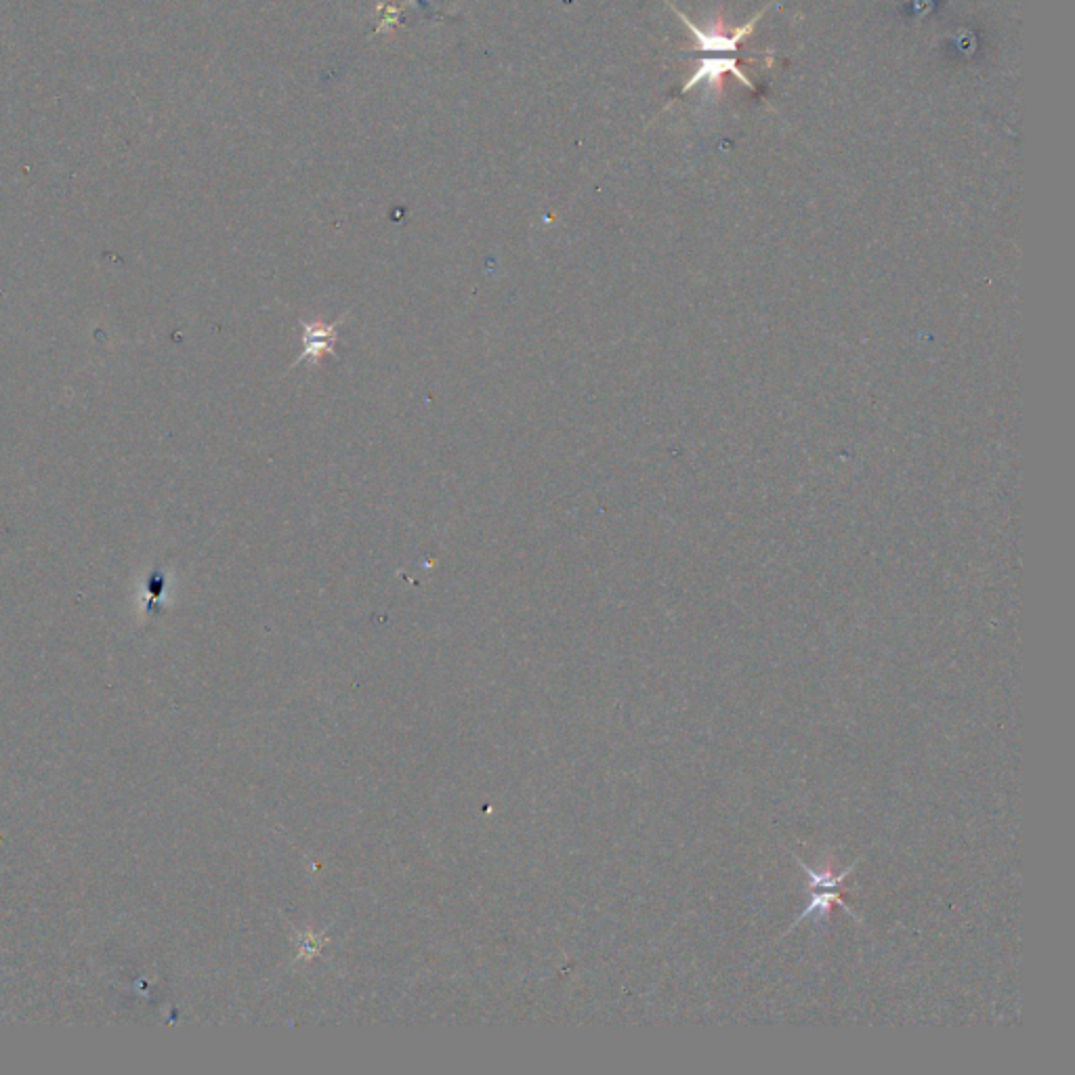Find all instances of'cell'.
Wrapping results in <instances>:
<instances>
[{
  "mask_svg": "<svg viewBox=\"0 0 1075 1075\" xmlns=\"http://www.w3.org/2000/svg\"><path fill=\"white\" fill-rule=\"evenodd\" d=\"M345 318H347V313L330 324L301 320L303 353L299 355V360L292 364V368H297L305 362H309L311 366H320V360L326 353H334L336 343H339V326L345 322Z\"/></svg>",
  "mask_w": 1075,
  "mask_h": 1075,
  "instance_id": "cell-1",
  "label": "cell"
},
{
  "mask_svg": "<svg viewBox=\"0 0 1075 1075\" xmlns=\"http://www.w3.org/2000/svg\"><path fill=\"white\" fill-rule=\"evenodd\" d=\"M672 9H674V7H672ZM674 11H677V9H674ZM677 13H679V17H681V21H683V24H685V26L689 28V32H691V34L695 36V40H698V45H700V49H702V51H706V53H716V51H723V53H733V51H737V47H740V42H744L746 38H750V36H752V32H754V26L758 24V21H761V17H763V13H765V11H761V13H758L756 17H752V19L748 21V24H746V26H742V28H737V30H733L731 34L719 32V30H710V32H702V30H700L698 26H695V24H693V21H689V17H685V15L681 13V11H677Z\"/></svg>",
  "mask_w": 1075,
  "mask_h": 1075,
  "instance_id": "cell-2",
  "label": "cell"
},
{
  "mask_svg": "<svg viewBox=\"0 0 1075 1075\" xmlns=\"http://www.w3.org/2000/svg\"><path fill=\"white\" fill-rule=\"evenodd\" d=\"M727 72H731L737 80H742L744 87L754 91V84L740 70V59H737V57H706V59L700 61V66H698V70H695V74L685 82L683 93L695 89L700 82H708L714 87V84H719L721 76L727 74Z\"/></svg>",
  "mask_w": 1075,
  "mask_h": 1075,
  "instance_id": "cell-3",
  "label": "cell"
}]
</instances>
